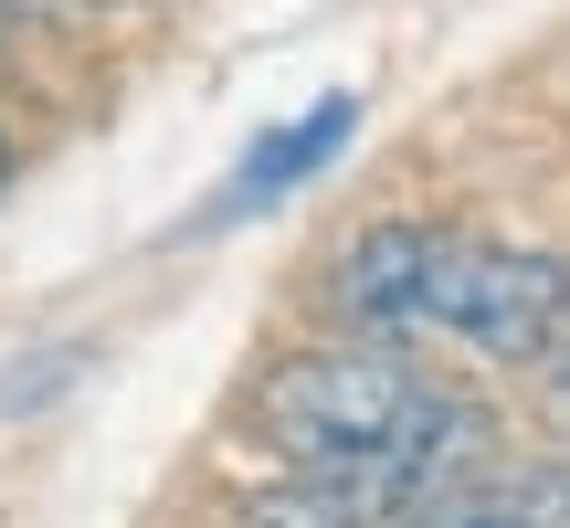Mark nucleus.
I'll return each mask as SVG.
<instances>
[{"mask_svg": "<svg viewBox=\"0 0 570 528\" xmlns=\"http://www.w3.org/2000/svg\"><path fill=\"white\" fill-rule=\"evenodd\" d=\"M550 412H560V423H570V349H560V360H550Z\"/></svg>", "mask_w": 570, "mask_h": 528, "instance_id": "obj_4", "label": "nucleus"}, {"mask_svg": "<svg viewBox=\"0 0 570 528\" xmlns=\"http://www.w3.org/2000/svg\"><path fill=\"white\" fill-rule=\"evenodd\" d=\"M327 296L370 339H454L497 370H550L570 349V254L475 244L444 223H370Z\"/></svg>", "mask_w": 570, "mask_h": 528, "instance_id": "obj_1", "label": "nucleus"}, {"mask_svg": "<svg viewBox=\"0 0 570 528\" xmlns=\"http://www.w3.org/2000/svg\"><path fill=\"white\" fill-rule=\"evenodd\" d=\"M348 127H360V96H317V106H306V117H296V127H275V138H265V148H254V159H244V169H233V190H223V223H244V212H265V202H275V190H296V180H306V169H317V159H327V148H338V138H348Z\"/></svg>", "mask_w": 570, "mask_h": 528, "instance_id": "obj_3", "label": "nucleus"}, {"mask_svg": "<svg viewBox=\"0 0 570 528\" xmlns=\"http://www.w3.org/2000/svg\"><path fill=\"white\" fill-rule=\"evenodd\" d=\"M0 169H11V159H0Z\"/></svg>", "mask_w": 570, "mask_h": 528, "instance_id": "obj_6", "label": "nucleus"}, {"mask_svg": "<svg viewBox=\"0 0 570 528\" xmlns=\"http://www.w3.org/2000/svg\"><path fill=\"white\" fill-rule=\"evenodd\" d=\"M412 528H570V454L550 466H465L454 487H433Z\"/></svg>", "mask_w": 570, "mask_h": 528, "instance_id": "obj_2", "label": "nucleus"}, {"mask_svg": "<svg viewBox=\"0 0 570 528\" xmlns=\"http://www.w3.org/2000/svg\"><path fill=\"white\" fill-rule=\"evenodd\" d=\"M0 11H11V0H0Z\"/></svg>", "mask_w": 570, "mask_h": 528, "instance_id": "obj_5", "label": "nucleus"}]
</instances>
